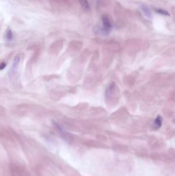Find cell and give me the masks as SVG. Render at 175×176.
Masks as SVG:
<instances>
[{"label":"cell","mask_w":175,"mask_h":176,"mask_svg":"<svg viewBox=\"0 0 175 176\" xmlns=\"http://www.w3.org/2000/svg\"><path fill=\"white\" fill-rule=\"evenodd\" d=\"M20 60V58L19 57V56L16 57V58L14 59V60L13 62V64H12V68L10 71V74H9L10 76H12L13 75H14V73L16 70L17 66L19 65Z\"/></svg>","instance_id":"2"},{"label":"cell","mask_w":175,"mask_h":176,"mask_svg":"<svg viewBox=\"0 0 175 176\" xmlns=\"http://www.w3.org/2000/svg\"><path fill=\"white\" fill-rule=\"evenodd\" d=\"M80 4L82 7L84 8L85 10H89V5L87 0H79Z\"/></svg>","instance_id":"5"},{"label":"cell","mask_w":175,"mask_h":176,"mask_svg":"<svg viewBox=\"0 0 175 176\" xmlns=\"http://www.w3.org/2000/svg\"><path fill=\"white\" fill-rule=\"evenodd\" d=\"M141 10L143 12L145 16L148 18V19H151L152 18V14L151 11L149 10V8L146 5H143L141 7Z\"/></svg>","instance_id":"4"},{"label":"cell","mask_w":175,"mask_h":176,"mask_svg":"<svg viewBox=\"0 0 175 176\" xmlns=\"http://www.w3.org/2000/svg\"><path fill=\"white\" fill-rule=\"evenodd\" d=\"M6 66V64L5 62H1L0 64V71L3 70Z\"/></svg>","instance_id":"8"},{"label":"cell","mask_w":175,"mask_h":176,"mask_svg":"<svg viewBox=\"0 0 175 176\" xmlns=\"http://www.w3.org/2000/svg\"><path fill=\"white\" fill-rule=\"evenodd\" d=\"M156 10V12L160 14L166 16H170V13L168 11L165 10H161V9H157V10Z\"/></svg>","instance_id":"6"},{"label":"cell","mask_w":175,"mask_h":176,"mask_svg":"<svg viewBox=\"0 0 175 176\" xmlns=\"http://www.w3.org/2000/svg\"><path fill=\"white\" fill-rule=\"evenodd\" d=\"M6 38H7V40H9V41H10L12 39L13 34L10 29H8L7 31V33H6Z\"/></svg>","instance_id":"7"},{"label":"cell","mask_w":175,"mask_h":176,"mask_svg":"<svg viewBox=\"0 0 175 176\" xmlns=\"http://www.w3.org/2000/svg\"><path fill=\"white\" fill-rule=\"evenodd\" d=\"M102 22L103 27L102 32L104 34H108L110 32L112 28V25L110 22V19L107 16H102Z\"/></svg>","instance_id":"1"},{"label":"cell","mask_w":175,"mask_h":176,"mask_svg":"<svg viewBox=\"0 0 175 176\" xmlns=\"http://www.w3.org/2000/svg\"><path fill=\"white\" fill-rule=\"evenodd\" d=\"M162 124V118L161 116H158L156 120H155L154 123L153 124V128L154 129L157 130L161 127Z\"/></svg>","instance_id":"3"}]
</instances>
